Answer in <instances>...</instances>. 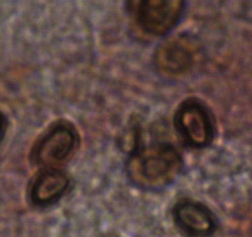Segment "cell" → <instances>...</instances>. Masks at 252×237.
Returning a JSON list of instances; mask_svg holds the SVG:
<instances>
[{
  "instance_id": "cell-1",
  "label": "cell",
  "mask_w": 252,
  "mask_h": 237,
  "mask_svg": "<svg viewBox=\"0 0 252 237\" xmlns=\"http://www.w3.org/2000/svg\"><path fill=\"white\" fill-rule=\"evenodd\" d=\"M183 168L181 153L169 144H152L136 149L126 163V172L135 185L161 189L174 182Z\"/></svg>"
},
{
  "instance_id": "cell-7",
  "label": "cell",
  "mask_w": 252,
  "mask_h": 237,
  "mask_svg": "<svg viewBox=\"0 0 252 237\" xmlns=\"http://www.w3.org/2000/svg\"><path fill=\"white\" fill-rule=\"evenodd\" d=\"M69 185V178L61 169H45L32 183L30 199L37 207H48L64 195Z\"/></svg>"
},
{
  "instance_id": "cell-4",
  "label": "cell",
  "mask_w": 252,
  "mask_h": 237,
  "mask_svg": "<svg viewBox=\"0 0 252 237\" xmlns=\"http://www.w3.org/2000/svg\"><path fill=\"white\" fill-rule=\"evenodd\" d=\"M200 58V50L195 41L187 36H178L166 41L155 53V67L167 77H179L189 73Z\"/></svg>"
},
{
  "instance_id": "cell-8",
  "label": "cell",
  "mask_w": 252,
  "mask_h": 237,
  "mask_svg": "<svg viewBox=\"0 0 252 237\" xmlns=\"http://www.w3.org/2000/svg\"><path fill=\"white\" fill-rule=\"evenodd\" d=\"M4 129H5V118H4L3 114L0 113V139L3 136Z\"/></svg>"
},
{
  "instance_id": "cell-5",
  "label": "cell",
  "mask_w": 252,
  "mask_h": 237,
  "mask_svg": "<svg viewBox=\"0 0 252 237\" xmlns=\"http://www.w3.org/2000/svg\"><path fill=\"white\" fill-rule=\"evenodd\" d=\"M76 145V130L67 124H57L37 141L32 151V161L42 168H57L71 157Z\"/></svg>"
},
{
  "instance_id": "cell-2",
  "label": "cell",
  "mask_w": 252,
  "mask_h": 237,
  "mask_svg": "<svg viewBox=\"0 0 252 237\" xmlns=\"http://www.w3.org/2000/svg\"><path fill=\"white\" fill-rule=\"evenodd\" d=\"M174 126L183 141L193 148L209 146L215 137V125L210 111L195 99L186 100L176 111Z\"/></svg>"
},
{
  "instance_id": "cell-3",
  "label": "cell",
  "mask_w": 252,
  "mask_h": 237,
  "mask_svg": "<svg viewBox=\"0 0 252 237\" xmlns=\"http://www.w3.org/2000/svg\"><path fill=\"white\" fill-rule=\"evenodd\" d=\"M186 4L179 0H144L132 4L136 26L150 36H163L181 19Z\"/></svg>"
},
{
  "instance_id": "cell-6",
  "label": "cell",
  "mask_w": 252,
  "mask_h": 237,
  "mask_svg": "<svg viewBox=\"0 0 252 237\" xmlns=\"http://www.w3.org/2000/svg\"><path fill=\"white\" fill-rule=\"evenodd\" d=\"M177 226L192 237H209L217 230L215 215L205 205L193 200H182L173 209Z\"/></svg>"
}]
</instances>
